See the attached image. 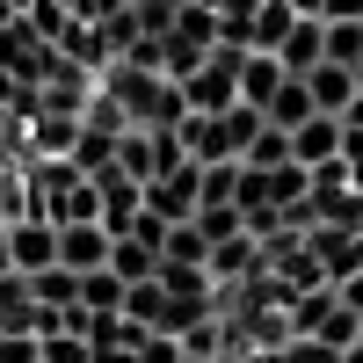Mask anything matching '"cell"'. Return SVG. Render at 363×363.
I'll use <instances>...</instances> for the list:
<instances>
[{"instance_id":"9","label":"cell","mask_w":363,"mask_h":363,"mask_svg":"<svg viewBox=\"0 0 363 363\" xmlns=\"http://www.w3.org/2000/svg\"><path fill=\"white\" fill-rule=\"evenodd\" d=\"M291 160L298 167H327V160H342V116H313V124H298L291 131Z\"/></svg>"},{"instance_id":"13","label":"cell","mask_w":363,"mask_h":363,"mask_svg":"<svg viewBox=\"0 0 363 363\" xmlns=\"http://www.w3.org/2000/svg\"><path fill=\"white\" fill-rule=\"evenodd\" d=\"M277 87H284V66H277L269 51H247V58H240V102H247V109H269Z\"/></svg>"},{"instance_id":"21","label":"cell","mask_w":363,"mask_h":363,"mask_svg":"<svg viewBox=\"0 0 363 363\" xmlns=\"http://www.w3.org/2000/svg\"><path fill=\"white\" fill-rule=\"evenodd\" d=\"M284 160H291V138L262 116V131H255V145H247V160H240V167H284Z\"/></svg>"},{"instance_id":"28","label":"cell","mask_w":363,"mask_h":363,"mask_svg":"<svg viewBox=\"0 0 363 363\" xmlns=\"http://www.w3.org/2000/svg\"><path fill=\"white\" fill-rule=\"evenodd\" d=\"M342 124H349V131H363V95H356V102L342 109Z\"/></svg>"},{"instance_id":"34","label":"cell","mask_w":363,"mask_h":363,"mask_svg":"<svg viewBox=\"0 0 363 363\" xmlns=\"http://www.w3.org/2000/svg\"><path fill=\"white\" fill-rule=\"evenodd\" d=\"M15 8H29V0H15Z\"/></svg>"},{"instance_id":"33","label":"cell","mask_w":363,"mask_h":363,"mask_svg":"<svg viewBox=\"0 0 363 363\" xmlns=\"http://www.w3.org/2000/svg\"><path fill=\"white\" fill-rule=\"evenodd\" d=\"M356 95H363V66H356Z\"/></svg>"},{"instance_id":"10","label":"cell","mask_w":363,"mask_h":363,"mask_svg":"<svg viewBox=\"0 0 363 363\" xmlns=\"http://www.w3.org/2000/svg\"><path fill=\"white\" fill-rule=\"evenodd\" d=\"M37 291H29V277H15V269H0V335H37Z\"/></svg>"},{"instance_id":"30","label":"cell","mask_w":363,"mask_h":363,"mask_svg":"<svg viewBox=\"0 0 363 363\" xmlns=\"http://www.w3.org/2000/svg\"><path fill=\"white\" fill-rule=\"evenodd\" d=\"M58 8H66V15H73V22H80V15H87V0H58Z\"/></svg>"},{"instance_id":"6","label":"cell","mask_w":363,"mask_h":363,"mask_svg":"<svg viewBox=\"0 0 363 363\" xmlns=\"http://www.w3.org/2000/svg\"><path fill=\"white\" fill-rule=\"evenodd\" d=\"M58 269H73V277L109 269V233L102 225H58Z\"/></svg>"},{"instance_id":"4","label":"cell","mask_w":363,"mask_h":363,"mask_svg":"<svg viewBox=\"0 0 363 363\" xmlns=\"http://www.w3.org/2000/svg\"><path fill=\"white\" fill-rule=\"evenodd\" d=\"M8 269H15V277H44V269H58V225L15 218L8 225Z\"/></svg>"},{"instance_id":"11","label":"cell","mask_w":363,"mask_h":363,"mask_svg":"<svg viewBox=\"0 0 363 363\" xmlns=\"http://www.w3.org/2000/svg\"><path fill=\"white\" fill-rule=\"evenodd\" d=\"M262 116H269V124H277V131L291 138L298 124H313V116H320V109H313V87L284 73V87H277V95H269V109H262Z\"/></svg>"},{"instance_id":"1","label":"cell","mask_w":363,"mask_h":363,"mask_svg":"<svg viewBox=\"0 0 363 363\" xmlns=\"http://www.w3.org/2000/svg\"><path fill=\"white\" fill-rule=\"evenodd\" d=\"M255 131H262V109L233 102L225 116H189V124H182V153H189L196 167H218V160H247Z\"/></svg>"},{"instance_id":"31","label":"cell","mask_w":363,"mask_h":363,"mask_svg":"<svg viewBox=\"0 0 363 363\" xmlns=\"http://www.w3.org/2000/svg\"><path fill=\"white\" fill-rule=\"evenodd\" d=\"M0 269H8V225H0Z\"/></svg>"},{"instance_id":"7","label":"cell","mask_w":363,"mask_h":363,"mask_svg":"<svg viewBox=\"0 0 363 363\" xmlns=\"http://www.w3.org/2000/svg\"><path fill=\"white\" fill-rule=\"evenodd\" d=\"M320 58H327V22H313V15H298V22H291V37L277 44V66H284L291 80H306V73L320 66Z\"/></svg>"},{"instance_id":"20","label":"cell","mask_w":363,"mask_h":363,"mask_svg":"<svg viewBox=\"0 0 363 363\" xmlns=\"http://www.w3.org/2000/svg\"><path fill=\"white\" fill-rule=\"evenodd\" d=\"M327 66H342V73L363 66V22H327Z\"/></svg>"},{"instance_id":"5","label":"cell","mask_w":363,"mask_h":363,"mask_svg":"<svg viewBox=\"0 0 363 363\" xmlns=\"http://www.w3.org/2000/svg\"><path fill=\"white\" fill-rule=\"evenodd\" d=\"M22 138H29V160H73V145H80V116H58V109L37 102V116L22 124Z\"/></svg>"},{"instance_id":"22","label":"cell","mask_w":363,"mask_h":363,"mask_svg":"<svg viewBox=\"0 0 363 363\" xmlns=\"http://www.w3.org/2000/svg\"><path fill=\"white\" fill-rule=\"evenodd\" d=\"M240 196V160H218V167H203V211H218Z\"/></svg>"},{"instance_id":"12","label":"cell","mask_w":363,"mask_h":363,"mask_svg":"<svg viewBox=\"0 0 363 363\" xmlns=\"http://www.w3.org/2000/svg\"><path fill=\"white\" fill-rule=\"evenodd\" d=\"M306 87H313V109H320V116H342V109L356 102V73L327 66V58H320V66L306 73Z\"/></svg>"},{"instance_id":"2","label":"cell","mask_w":363,"mask_h":363,"mask_svg":"<svg viewBox=\"0 0 363 363\" xmlns=\"http://www.w3.org/2000/svg\"><path fill=\"white\" fill-rule=\"evenodd\" d=\"M240 58H247V51H225V44H218L189 80H182V102H189V116H225V109L240 102Z\"/></svg>"},{"instance_id":"16","label":"cell","mask_w":363,"mask_h":363,"mask_svg":"<svg viewBox=\"0 0 363 363\" xmlns=\"http://www.w3.org/2000/svg\"><path fill=\"white\" fill-rule=\"evenodd\" d=\"M124 291L131 284H116L109 269H95V277H80V313L87 320H116V313H124Z\"/></svg>"},{"instance_id":"14","label":"cell","mask_w":363,"mask_h":363,"mask_svg":"<svg viewBox=\"0 0 363 363\" xmlns=\"http://www.w3.org/2000/svg\"><path fill=\"white\" fill-rule=\"evenodd\" d=\"M95 37H102V58L116 66V58H131V51L145 44V22H138V8H116V15L95 22Z\"/></svg>"},{"instance_id":"27","label":"cell","mask_w":363,"mask_h":363,"mask_svg":"<svg viewBox=\"0 0 363 363\" xmlns=\"http://www.w3.org/2000/svg\"><path fill=\"white\" fill-rule=\"evenodd\" d=\"M284 8H291V15H313V22H320V15H327V0H284Z\"/></svg>"},{"instance_id":"3","label":"cell","mask_w":363,"mask_h":363,"mask_svg":"<svg viewBox=\"0 0 363 363\" xmlns=\"http://www.w3.org/2000/svg\"><path fill=\"white\" fill-rule=\"evenodd\" d=\"M145 211H153L160 225H189L196 211H203V167H196V160H182L174 174L145 182Z\"/></svg>"},{"instance_id":"26","label":"cell","mask_w":363,"mask_h":363,"mask_svg":"<svg viewBox=\"0 0 363 363\" xmlns=\"http://www.w3.org/2000/svg\"><path fill=\"white\" fill-rule=\"evenodd\" d=\"M320 22H363V0H327Z\"/></svg>"},{"instance_id":"15","label":"cell","mask_w":363,"mask_h":363,"mask_svg":"<svg viewBox=\"0 0 363 363\" xmlns=\"http://www.w3.org/2000/svg\"><path fill=\"white\" fill-rule=\"evenodd\" d=\"M109 277L116 284H145V277H160V255L153 247H145V240H109Z\"/></svg>"},{"instance_id":"19","label":"cell","mask_w":363,"mask_h":363,"mask_svg":"<svg viewBox=\"0 0 363 363\" xmlns=\"http://www.w3.org/2000/svg\"><path fill=\"white\" fill-rule=\"evenodd\" d=\"M291 8H284V0H262V15H255V37H247V51H269V58H277V44L291 37Z\"/></svg>"},{"instance_id":"23","label":"cell","mask_w":363,"mask_h":363,"mask_svg":"<svg viewBox=\"0 0 363 363\" xmlns=\"http://www.w3.org/2000/svg\"><path fill=\"white\" fill-rule=\"evenodd\" d=\"M196 225H203V240H211V247H218V240L247 233V211H240V203H218V211H196Z\"/></svg>"},{"instance_id":"17","label":"cell","mask_w":363,"mask_h":363,"mask_svg":"<svg viewBox=\"0 0 363 363\" xmlns=\"http://www.w3.org/2000/svg\"><path fill=\"white\" fill-rule=\"evenodd\" d=\"M160 262L211 269V240H203V225H196V218H189V225H167V240H160Z\"/></svg>"},{"instance_id":"29","label":"cell","mask_w":363,"mask_h":363,"mask_svg":"<svg viewBox=\"0 0 363 363\" xmlns=\"http://www.w3.org/2000/svg\"><path fill=\"white\" fill-rule=\"evenodd\" d=\"M15 15H22V8H15V0H0V29H8V22H15Z\"/></svg>"},{"instance_id":"24","label":"cell","mask_w":363,"mask_h":363,"mask_svg":"<svg viewBox=\"0 0 363 363\" xmlns=\"http://www.w3.org/2000/svg\"><path fill=\"white\" fill-rule=\"evenodd\" d=\"M37 363H95V349H87V335H44Z\"/></svg>"},{"instance_id":"18","label":"cell","mask_w":363,"mask_h":363,"mask_svg":"<svg viewBox=\"0 0 363 363\" xmlns=\"http://www.w3.org/2000/svg\"><path fill=\"white\" fill-rule=\"evenodd\" d=\"M29 291H37L44 313H73L80 306V277H73V269H44V277H29Z\"/></svg>"},{"instance_id":"25","label":"cell","mask_w":363,"mask_h":363,"mask_svg":"<svg viewBox=\"0 0 363 363\" xmlns=\"http://www.w3.org/2000/svg\"><path fill=\"white\" fill-rule=\"evenodd\" d=\"M0 363H37V335H0Z\"/></svg>"},{"instance_id":"8","label":"cell","mask_w":363,"mask_h":363,"mask_svg":"<svg viewBox=\"0 0 363 363\" xmlns=\"http://www.w3.org/2000/svg\"><path fill=\"white\" fill-rule=\"evenodd\" d=\"M95 189H102V233H109V240H124V233L138 225V211H145V189H138V182H124L116 167L95 182Z\"/></svg>"},{"instance_id":"32","label":"cell","mask_w":363,"mask_h":363,"mask_svg":"<svg viewBox=\"0 0 363 363\" xmlns=\"http://www.w3.org/2000/svg\"><path fill=\"white\" fill-rule=\"evenodd\" d=\"M182 8H211V0H182Z\"/></svg>"}]
</instances>
